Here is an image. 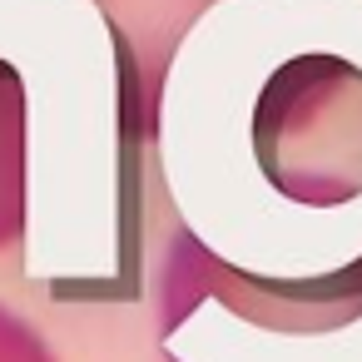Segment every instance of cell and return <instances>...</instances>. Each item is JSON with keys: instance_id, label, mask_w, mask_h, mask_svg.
Instances as JSON below:
<instances>
[{"instance_id": "277c9868", "label": "cell", "mask_w": 362, "mask_h": 362, "mask_svg": "<svg viewBox=\"0 0 362 362\" xmlns=\"http://www.w3.org/2000/svg\"><path fill=\"white\" fill-rule=\"evenodd\" d=\"M30 218V174H25V80L0 60V253H16Z\"/></svg>"}, {"instance_id": "3957f363", "label": "cell", "mask_w": 362, "mask_h": 362, "mask_svg": "<svg viewBox=\"0 0 362 362\" xmlns=\"http://www.w3.org/2000/svg\"><path fill=\"white\" fill-rule=\"evenodd\" d=\"M105 16L115 40V75H119V119L124 134L154 144L164 119L169 70L184 50V35L199 25L218 0H90Z\"/></svg>"}, {"instance_id": "7a4b0ae2", "label": "cell", "mask_w": 362, "mask_h": 362, "mask_svg": "<svg viewBox=\"0 0 362 362\" xmlns=\"http://www.w3.org/2000/svg\"><path fill=\"white\" fill-rule=\"evenodd\" d=\"M218 303L223 313L243 317L248 327L268 332H337L362 317V258L332 278L313 283H268L258 273H238L214 258L194 233H179L164 278H159V332L174 337L194 303Z\"/></svg>"}, {"instance_id": "6da1fadb", "label": "cell", "mask_w": 362, "mask_h": 362, "mask_svg": "<svg viewBox=\"0 0 362 362\" xmlns=\"http://www.w3.org/2000/svg\"><path fill=\"white\" fill-rule=\"evenodd\" d=\"M253 154L263 179L303 209H337L357 199L362 70L322 50L278 65L253 105Z\"/></svg>"}, {"instance_id": "5b68a950", "label": "cell", "mask_w": 362, "mask_h": 362, "mask_svg": "<svg viewBox=\"0 0 362 362\" xmlns=\"http://www.w3.org/2000/svg\"><path fill=\"white\" fill-rule=\"evenodd\" d=\"M0 362H60V357L40 337V327H30L21 313L0 303Z\"/></svg>"}]
</instances>
